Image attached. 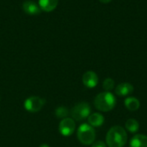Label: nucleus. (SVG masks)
I'll use <instances>...</instances> for the list:
<instances>
[{"instance_id": "20e7f679", "label": "nucleus", "mask_w": 147, "mask_h": 147, "mask_svg": "<svg viewBox=\"0 0 147 147\" xmlns=\"http://www.w3.org/2000/svg\"><path fill=\"white\" fill-rule=\"evenodd\" d=\"M90 111H91V109L89 103L79 102L73 107V109L71 111V115L73 120L80 121L88 118L89 115H90Z\"/></svg>"}, {"instance_id": "f257e3e1", "label": "nucleus", "mask_w": 147, "mask_h": 147, "mask_svg": "<svg viewBox=\"0 0 147 147\" xmlns=\"http://www.w3.org/2000/svg\"><path fill=\"white\" fill-rule=\"evenodd\" d=\"M127 141V134L121 126L112 127L107 135L106 142L108 147H124Z\"/></svg>"}, {"instance_id": "4468645a", "label": "nucleus", "mask_w": 147, "mask_h": 147, "mask_svg": "<svg viewBox=\"0 0 147 147\" xmlns=\"http://www.w3.org/2000/svg\"><path fill=\"white\" fill-rule=\"evenodd\" d=\"M125 127H126V129L128 132H130L132 134H135V133H137L139 131L140 124L135 119H129V120H127L126 121Z\"/></svg>"}, {"instance_id": "9b49d317", "label": "nucleus", "mask_w": 147, "mask_h": 147, "mask_svg": "<svg viewBox=\"0 0 147 147\" xmlns=\"http://www.w3.org/2000/svg\"><path fill=\"white\" fill-rule=\"evenodd\" d=\"M130 147H147V136L144 134L134 135L131 141Z\"/></svg>"}, {"instance_id": "f8f14e48", "label": "nucleus", "mask_w": 147, "mask_h": 147, "mask_svg": "<svg viewBox=\"0 0 147 147\" xmlns=\"http://www.w3.org/2000/svg\"><path fill=\"white\" fill-rule=\"evenodd\" d=\"M58 5V0H39V6L41 10L46 12H51L56 9Z\"/></svg>"}, {"instance_id": "ddd939ff", "label": "nucleus", "mask_w": 147, "mask_h": 147, "mask_svg": "<svg viewBox=\"0 0 147 147\" xmlns=\"http://www.w3.org/2000/svg\"><path fill=\"white\" fill-rule=\"evenodd\" d=\"M125 106L129 111H136L140 109V102L136 97H127L125 102Z\"/></svg>"}, {"instance_id": "f3484780", "label": "nucleus", "mask_w": 147, "mask_h": 147, "mask_svg": "<svg viewBox=\"0 0 147 147\" xmlns=\"http://www.w3.org/2000/svg\"><path fill=\"white\" fill-rule=\"evenodd\" d=\"M91 147H107V145H106L103 141L98 140V141L94 142Z\"/></svg>"}, {"instance_id": "6ab92c4d", "label": "nucleus", "mask_w": 147, "mask_h": 147, "mask_svg": "<svg viewBox=\"0 0 147 147\" xmlns=\"http://www.w3.org/2000/svg\"><path fill=\"white\" fill-rule=\"evenodd\" d=\"M40 147H50L48 145H46V144H43V145H41Z\"/></svg>"}, {"instance_id": "0eeeda50", "label": "nucleus", "mask_w": 147, "mask_h": 147, "mask_svg": "<svg viewBox=\"0 0 147 147\" xmlns=\"http://www.w3.org/2000/svg\"><path fill=\"white\" fill-rule=\"evenodd\" d=\"M83 83L87 88H95L98 84V76L96 72L88 71L83 75Z\"/></svg>"}, {"instance_id": "a211bd4d", "label": "nucleus", "mask_w": 147, "mask_h": 147, "mask_svg": "<svg viewBox=\"0 0 147 147\" xmlns=\"http://www.w3.org/2000/svg\"><path fill=\"white\" fill-rule=\"evenodd\" d=\"M99 1L102 2V3H108L111 2L112 0H99Z\"/></svg>"}, {"instance_id": "6e6552de", "label": "nucleus", "mask_w": 147, "mask_h": 147, "mask_svg": "<svg viewBox=\"0 0 147 147\" xmlns=\"http://www.w3.org/2000/svg\"><path fill=\"white\" fill-rule=\"evenodd\" d=\"M22 9L26 14L31 15V16L38 15L40 13V10H41L39 4H37L36 3L31 0H26L22 4Z\"/></svg>"}, {"instance_id": "423d86ee", "label": "nucleus", "mask_w": 147, "mask_h": 147, "mask_svg": "<svg viewBox=\"0 0 147 147\" xmlns=\"http://www.w3.org/2000/svg\"><path fill=\"white\" fill-rule=\"evenodd\" d=\"M76 128V124L73 119L71 118H65L63 119L59 126V133L63 135V136H71Z\"/></svg>"}, {"instance_id": "dca6fc26", "label": "nucleus", "mask_w": 147, "mask_h": 147, "mask_svg": "<svg viewBox=\"0 0 147 147\" xmlns=\"http://www.w3.org/2000/svg\"><path fill=\"white\" fill-rule=\"evenodd\" d=\"M55 115L58 118H62V119H65L68 115H69V111L67 110V109H65V107L61 106V107H59L56 111H55Z\"/></svg>"}, {"instance_id": "2eb2a0df", "label": "nucleus", "mask_w": 147, "mask_h": 147, "mask_svg": "<svg viewBox=\"0 0 147 147\" xmlns=\"http://www.w3.org/2000/svg\"><path fill=\"white\" fill-rule=\"evenodd\" d=\"M102 87H103V89H104L106 91L110 92V91L114 89V87H115V81H114L112 78H106V79L103 81V83H102Z\"/></svg>"}, {"instance_id": "1a4fd4ad", "label": "nucleus", "mask_w": 147, "mask_h": 147, "mask_svg": "<svg viewBox=\"0 0 147 147\" xmlns=\"http://www.w3.org/2000/svg\"><path fill=\"white\" fill-rule=\"evenodd\" d=\"M134 91V86L130 83H122L120 84L115 88V93L118 96H125L127 95H130Z\"/></svg>"}, {"instance_id": "7ed1b4c3", "label": "nucleus", "mask_w": 147, "mask_h": 147, "mask_svg": "<svg viewBox=\"0 0 147 147\" xmlns=\"http://www.w3.org/2000/svg\"><path fill=\"white\" fill-rule=\"evenodd\" d=\"M78 139L80 143L89 146L94 143L96 140V131L90 124L84 123L78 129Z\"/></svg>"}, {"instance_id": "39448f33", "label": "nucleus", "mask_w": 147, "mask_h": 147, "mask_svg": "<svg viewBox=\"0 0 147 147\" xmlns=\"http://www.w3.org/2000/svg\"><path fill=\"white\" fill-rule=\"evenodd\" d=\"M46 101L44 98L39 96H30L26 99L24 102V108L27 111L31 113L39 112L44 106Z\"/></svg>"}, {"instance_id": "f03ea898", "label": "nucleus", "mask_w": 147, "mask_h": 147, "mask_svg": "<svg viewBox=\"0 0 147 147\" xmlns=\"http://www.w3.org/2000/svg\"><path fill=\"white\" fill-rule=\"evenodd\" d=\"M116 104L115 96L111 92H102L98 94L94 100V106L102 112L111 111Z\"/></svg>"}, {"instance_id": "9d476101", "label": "nucleus", "mask_w": 147, "mask_h": 147, "mask_svg": "<svg viewBox=\"0 0 147 147\" xmlns=\"http://www.w3.org/2000/svg\"><path fill=\"white\" fill-rule=\"evenodd\" d=\"M88 122L93 127H99L104 123V117L100 113H93L89 115Z\"/></svg>"}]
</instances>
